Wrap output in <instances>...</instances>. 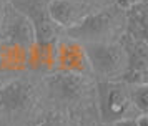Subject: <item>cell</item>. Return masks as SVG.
<instances>
[{"mask_svg":"<svg viewBox=\"0 0 148 126\" xmlns=\"http://www.w3.org/2000/svg\"><path fill=\"white\" fill-rule=\"evenodd\" d=\"M125 23L121 8H100L88 13L73 28H68L67 35L82 45L85 43H113V38L121 32Z\"/></svg>","mask_w":148,"mask_h":126,"instance_id":"obj_1","label":"cell"},{"mask_svg":"<svg viewBox=\"0 0 148 126\" xmlns=\"http://www.w3.org/2000/svg\"><path fill=\"white\" fill-rule=\"evenodd\" d=\"M98 108L103 125H112L118 119L140 116L132 101L130 90L118 81L98 83Z\"/></svg>","mask_w":148,"mask_h":126,"instance_id":"obj_2","label":"cell"},{"mask_svg":"<svg viewBox=\"0 0 148 126\" xmlns=\"http://www.w3.org/2000/svg\"><path fill=\"white\" fill-rule=\"evenodd\" d=\"M90 68L105 81H116L127 72L128 53L116 43H85Z\"/></svg>","mask_w":148,"mask_h":126,"instance_id":"obj_3","label":"cell"},{"mask_svg":"<svg viewBox=\"0 0 148 126\" xmlns=\"http://www.w3.org/2000/svg\"><path fill=\"white\" fill-rule=\"evenodd\" d=\"M0 42L27 52L37 45L32 22L12 5H7L0 15Z\"/></svg>","mask_w":148,"mask_h":126,"instance_id":"obj_4","label":"cell"},{"mask_svg":"<svg viewBox=\"0 0 148 126\" xmlns=\"http://www.w3.org/2000/svg\"><path fill=\"white\" fill-rule=\"evenodd\" d=\"M48 0H12L10 5L27 17L35 28L37 45H52L58 37V27L47 12Z\"/></svg>","mask_w":148,"mask_h":126,"instance_id":"obj_5","label":"cell"},{"mask_svg":"<svg viewBox=\"0 0 148 126\" xmlns=\"http://www.w3.org/2000/svg\"><path fill=\"white\" fill-rule=\"evenodd\" d=\"M47 86L55 98L62 101H77L87 96L92 83L87 75L72 72H58L47 78Z\"/></svg>","mask_w":148,"mask_h":126,"instance_id":"obj_6","label":"cell"},{"mask_svg":"<svg viewBox=\"0 0 148 126\" xmlns=\"http://www.w3.org/2000/svg\"><path fill=\"white\" fill-rule=\"evenodd\" d=\"M34 105V88L27 81L15 80L0 88V113L22 114Z\"/></svg>","mask_w":148,"mask_h":126,"instance_id":"obj_7","label":"cell"},{"mask_svg":"<svg viewBox=\"0 0 148 126\" xmlns=\"http://www.w3.org/2000/svg\"><path fill=\"white\" fill-rule=\"evenodd\" d=\"M47 12L58 28L68 30L78 25L88 13L95 12V8L82 0H48Z\"/></svg>","mask_w":148,"mask_h":126,"instance_id":"obj_8","label":"cell"},{"mask_svg":"<svg viewBox=\"0 0 148 126\" xmlns=\"http://www.w3.org/2000/svg\"><path fill=\"white\" fill-rule=\"evenodd\" d=\"M53 63H58L62 72H72L80 75L92 73L83 45L72 38L65 40L63 43L58 45V48L53 53Z\"/></svg>","mask_w":148,"mask_h":126,"instance_id":"obj_9","label":"cell"},{"mask_svg":"<svg viewBox=\"0 0 148 126\" xmlns=\"http://www.w3.org/2000/svg\"><path fill=\"white\" fill-rule=\"evenodd\" d=\"M132 95V101H133L135 108L138 110L140 114H147L148 113V88L147 85H135L133 90H130Z\"/></svg>","mask_w":148,"mask_h":126,"instance_id":"obj_10","label":"cell"},{"mask_svg":"<svg viewBox=\"0 0 148 126\" xmlns=\"http://www.w3.org/2000/svg\"><path fill=\"white\" fill-rule=\"evenodd\" d=\"M38 126H75L72 121H68L67 118H63L62 114H57V113H50L45 118L42 119Z\"/></svg>","mask_w":148,"mask_h":126,"instance_id":"obj_11","label":"cell"},{"mask_svg":"<svg viewBox=\"0 0 148 126\" xmlns=\"http://www.w3.org/2000/svg\"><path fill=\"white\" fill-rule=\"evenodd\" d=\"M116 2V7L121 8V10H128L130 7L136 5V3H141V2H145V0H115Z\"/></svg>","mask_w":148,"mask_h":126,"instance_id":"obj_12","label":"cell"},{"mask_svg":"<svg viewBox=\"0 0 148 126\" xmlns=\"http://www.w3.org/2000/svg\"><path fill=\"white\" fill-rule=\"evenodd\" d=\"M136 118H138V116H136ZM136 118H125V119H118V121L112 123L110 126H138V123H136Z\"/></svg>","mask_w":148,"mask_h":126,"instance_id":"obj_13","label":"cell"},{"mask_svg":"<svg viewBox=\"0 0 148 126\" xmlns=\"http://www.w3.org/2000/svg\"><path fill=\"white\" fill-rule=\"evenodd\" d=\"M82 2H85L87 5H90L92 8H95V3L98 7H101V5H105V3H110V0H82Z\"/></svg>","mask_w":148,"mask_h":126,"instance_id":"obj_14","label":"cell"},{"mask_svg":"<svg viewBox=\"0 0 148 126\" xmlns=\"http://www.w3.org/2000/svg\"><path fill=\"white\" fill-rule=\"evenodd\" d=\"M136 123H138V126H148L147 125V114H140L136 118Z\"/></svg>","mask_w":148,"mask_h":126,"instance_id":"obj_15","label":"cell"},{"mask_svg":"<svg viewBox=\"0 0 148 126\" xmlns=\"http://www.w3.org/2000/svg\"><path fill=\"white\" fill-rule=\"evenodd\" d=\"M0 126H10V125H8V123L5 121V119H2V118H0Z\"/></svg>","mask_w":148,"mask_h":126,"instance_id":"obj_16","label":"cell"},{"mask_svg":"<svg viewBox=\"0 0 148 126\" xmlns=\"http://www.w3.org/2000/svg\"><path fill=\"white\" fill-rule=\"evenodd\" d=\"M0 15H2V10H0Z\"/></svg>","mask_w":148,"mask_h":126,"instance_id":"obj_17","label":"cell"},{"mask_svg":"<svg viewBox=\"0 0 148 126\" xmlns=\"http://www.w3.org/2000/svg\"><path fill=\"white\" fill-rule=\"evenodd\" d=\"M103 126H108V125H103Z\"/></svg>","mask_w":148,"mask_h":126,"instance_id":"obj_18","label":"cell"}]
</instances>
